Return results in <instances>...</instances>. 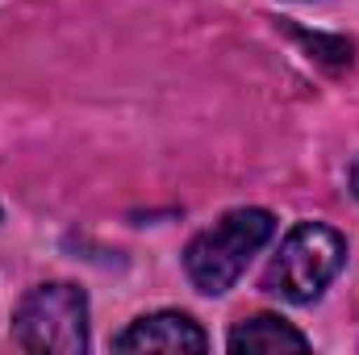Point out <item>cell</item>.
Returning <instances> with one entry per match:
<instances>
[{
    "instance_id": "obj_3",
    "label": "cell",
    "mask_w": 359,
    "mask_h": 355,
    "mask_svg": "<svg viewBox=\"0 0 359 355\" xmlns=\"http://www.w3.org/2000/svg\"><path fill=\"white\" fill-rule=\"evenodd\" d=\"M13 330L25 351L80 355L88 347V297L76 284H38L17 305Z\"/></svg>"
},
{
    "instance_id": "obj_5",
    "label": "cell",
    "mask_w": 359,
    "mask_h": 355,
    "mask_svg": "<svg viewBox=\"0 0 359 355\" xmlns=\"http://www.w3.org/2000/svg\"><path fill=\"white\" fill-rule=\"evenodd\" d=\"M309 339L276 314L247 318L230 330V351H305Z\"/></svg>"
},
{
    "instance_id": "obj_1",
    "label": "cell",
    "mask_w": 359,
    "mask_h": 355,
    "mask_svg": "<svg viewBox=\"0 0 359 355\" xmlns=\"http://www.w3.org/2000/svg\"><path fill=\"white\" fill-rule=\"evenodd\" d=\"M271 234H276L271 213H264V209H234V213H226L222 222H213L209 230H201L188 243L184 267H188V276H192V284L201 293L217 297L243 276V267L251 264V255L268 243Z\"/></svg>"
},
{
    "instance_id": "obj_2",
    "label": "cell",
    "mask_w": 359,
    "mask_h": 355,
    "mask_svg": "<svg viewBox=\"0 0 359 355\" xmlns=\"http://www.w3.org/2000/svg\"><path fill=\"white\" fill-rule=\"evenodd\" d=\"M343 260H347L343 234H334L330 226H318V222H301V226L288 230L276 260L268 264L264 288L284 297V301L305 305V301L322 297V288L339 276Z\"/></svg>"
},
{
    "instance_id": "obj_6",
    "label": "cell",
    "mask_w": 359,
    "mask_h": 355,
    "mask_svg": "<svg viewBox=\"0 0 359 355\" xmlns=\"http://www.w3.org/2000/svg\"><path fill=\"white\" fill-rule=\"evenodd\" d=\"M351 192L359 196V159H355V168H351Z\"/></svg>"
},
{
    "instance_id": "obj_4",
    "label": "cell",
    "mask_w": 359,
    "mask_h": 355,
    "mask_svg": "<svg viewBox=\"0 0 359 355\" xmlns=\"http://www.w3.org/2000/svg\"><path fill=\"white\" fill-rule=\"evenodd\" d=\"M209 339L188 314H151L117 335V351H205Z\"/></svg>"
}]
</instances>
